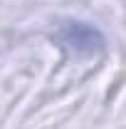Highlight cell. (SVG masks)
I'll use <instances>...</instances> for the list:
<instances>
[{
	"instance_id": "obj_1",
	"label": "cell",
	"mask_w": 126,
	"mask_h": 129,
	"mask_svg": "<svg viewBox=\"0 0 126 129\" xmlns=\"http://www.w3.org/2000/svg\"><path fill=\"white\" fill-rule=\"evenodd\" d=\"M57 40H59L69 52H74V55H79V57L96 55V52H101L104 45H106L104 35L96 30L94 25L82 22V20H69V22L59 25Z\"/></svg>"
}]
</instances>
